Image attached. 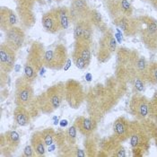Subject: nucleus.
<instances>
[{
    "label": "nucleus",
    "instance_id": "obj_8",
    "mask_svg": "<svg viewBox=\"0 0 157 157\" xmlns=\"http://www.w3.org/2000/svg\"><path fill=\"white\" fill-rule=\"evenodd\" d=\"M92 59V43L84 40H75L72 59L75 66L81 70L86 69Z\"/></svg>",
    "mask_w": 157,
    "mask_h": 157
},
{
    "label": "nucleus",
    "instance_id": "obj_19",
    "mask_svg": "<svg viewBox=\"0 0 157 157\" xmlns=\"http://www.w3.org/2000/svg\"><path fill=\"white\" fill-rule=\"evenodd\" d=\"M130 107L132 113L137 119H145L149 114V102L144 96H134Z\"/></svg>",
    "mask_w": 157,
    "mask_h": 157
},
{
    "label": "nucleus",
    "instance_id": "obj_30",
    "mask_svg": "<svg viewBox=\"0 0 157 157\" xmlns=\"http://www.w3.org/2000/svg\"><path fill=\"white\" fill-rule=\"evenodd\" d=\"M144 136H142L141 134H138L136 131H133L130 136V144L132 147H138L143 144Z\"/></svg>",
    "mask_w": 157,
    "mask_h": 157
},
{
    "label": "nucleus",
    "instance_id": "obj_29",
    "mask_svg": "<svg viewBox=\"0 0 157 157\" xmlns=\"http://www.w3.org/2000/svg\"><path fill=\"white\" fill-rule=\"evenodd\" d=\"M85 20H80V21L76 22L75 24H74V39H75V40H82Z\"/></svg>",
    "mask_w": 157,
    "mask_h": 157
},
{
    "label": "nucleus",
    "instance_id": "obj_31",
    "mask_svg": "<svg viewBox=\"0 0 157 157\" xmlns=\"http://www.w3.org/2000/svg\"><path fill=\"white\" fill-rule=\"evenodd\" d=\"M38 0H14L16 4V8L20 7H30L34 8V5Z\"/></svg>",
    "mask_w": 157,
    "mask_h": 157
},
{
    "label": "nucleus",
    "instance_id": "obj_21",
    "mask_svg": "<svg viewBox=\"0 0 157 157\" xmlns=\"http://www.w3.org/2000/svg\"><path fill=\"white\" fill-rule=\"evenodd\" d=\"M31 145L36 153V156H44L46 153V144L40 131H36L31 136Z\"/></svg>",
    "mask_w": 157,
    "mask_h": 157
},
{
    "label": "nucleus",
    "instance_id": "obj_14",
    "mask_svg": "<svg viewBox=\"0 0 157 157\" xmlns=\"http://www.w3.org/2000/svg\"><path fill=\"white\" fill-rule=\"evenodd\" d=\"M6 42L13 48L15 51L19 50L23 47L25 41V33L24 29L19 26H13L5 32Z\"/></svg>",
    "mask_w": 157,
    "mask_h": 157
},
{
    "label": "nucleus",
    "instance_id": "obj_16",
    "mask_svg": "<svg viewBox=\"0 0 157 157\" xmlns=\"http://www.w3.org/2000/svg\"><path fill=\"white\" fill-rule=\"evenodd\" d=\"M41 24H42L43 29L47 33H51V34L58 33L59 31L62 30L56 8L49 9L42 14Z\"/></svg>",
    "mask_w": 157,
    "mask_h": 157
},
{
    "label": "nucleus",
    "instance_id": "obj_3",
    "mask_svg": "<svg viewBox=\"0 0 157 157\" xmlns=\"http://www.w3.org/2000/svg\"><path fill=\"white\" fill-rule=\"evenodd\" d=\"M45 52L44 45L40 41H33L28 50L24 67V76L32 84L35 82L38 73L44 67Z\"/></svg>",
    "mask_w": 157,
    "mask_h": 157
},
{
    "label": "nucleus",
    "instance_id": "obj_10",
    "mask_svg": "<svg viewBox=\"0 0 157 157\" xmlns=\"http://www.w3.org/2000/svg\"><path fill=\"white\" fill-rule=\"evenodd\" d=\"M105 6L112 20L122 16H131L133 13L132 6L128 0H105Z\"/></svg>",
    "mask_w": 157,
    "mask_h": 157
},
{
    "label": "nucleus",
    "instance_id": "obj_35",
    "mask_svg": "<svg viewBox=\"0 0 157 157\" xmlns=\"http://www.w3.org/2000/svg\"><path fill=\"white\" fill-rule=\"evenodd\" d=\"M7 75L8 74L1 72L0 73V85H1V89H3L6 85V82H7Z\"/></svg>",
    "mask_w": 157,
    "mask_h": 157
},
{
    "label": "nucleus",
    "instance_id": "obj_25",
    "mask_svg": "<svg viewBox=\"0 0 157 157\" xmlns=\"http://www.w3.org/2000/svg\"><path fill=\"white\" fill-rule=\"evenodd\" d=\"M88 19L92 23V24L94 25V28H97L99 30L103 28L104 24H103V21H102V16H101V13L96 9H92L91 10Z\"/></svg>",
    "mask_w": 157,
    "mask_h": 157
},
{
    "label": "nucleus",
    "instance_id": "obj_15",
    "mask_svg": "<svg viewBox=\"0 0 157 157\" xmlns=\"http://www.w3.org/2000/svg\"><path fill=\"white\" fill-rule=\"evenodd\" d=\"M113 24L118 26L127 36H133L138 33L140 23L138 18L131 16H122L113 20Z\"/></svg>",
    "mask_w": 157,
    "mask_h": 157
},
{
    "label": "nucleus",
    "instance_id": "obj_12",
    "mask_svg": "<svg viewBox=\"0 0 157 157\" xmlns=\"http://www.w3.org/2000/svg\"><path fill=\"white\" fill-rule=\"evenodd\" d=\"M16 61V51L6 41L0 45V72L9 74L13 70Z\"/></svg>",
    "mask_w": 157,
    "mask_h": 157
},
{
    "label": "nucleus",
    "instance_id": "obj_9",
    "mask_svg": "<svg viewBox=\"0 0 157 157\" xmlns=\"http://www.w3.org/2000/svg\"><path fill=\"white\" fill-rule=\"evenodd\" d=\"M117 49V41L111 30L106 29L102 32V35L99 40V49L97 52V59L100 63H105L109 60L111 55Z\"/></svg>",
    "mask_w": 157,
    "mask_h": 157
},
{
    "label": "nucleus",
    "instance_id": "obj_17",
    "mask_svg": "<svg viewBox=\"0 0 157 157\" xmlns=\"http://www.w3.org/2000/svg\"><path fill=\"white\" fill-rule=\"evenodd\" d=\"M97 121L90 117L87 118L84 116H79L75 120L74 125L76 128L77 131L82 136L88 137L94 135V132L97 129Z\"/></svg>",
    "mask_w": 157,
    "mask_h": 157
},
{
    "label": "nucleus",
    "instance_id": "obj_34",
    "mask_svg": "<svg viewBox=\"0 0 157 157\" xmlns=\"http://www.w3.org/2000/svg\"><path fill=\"white\" fill-rule=\"evenodd\" d=\"M35 155H36V153H35V151L33 150V148L32 145H27V146H25V148L24 149V152H23V156L31 157L35 156Z\"/></svg>",
    "mask_w": 157,
    "mask_h": 157
},
{
    "label": "nucleus",
    "instance_id": "obj_37",
    "mask_svg": "<svg viewBox=\"0 0 157 157\" xmlns=\"http://www.w3.org/2000/svg\"><path fill=\"white\" fill-rule=\"evenodd\" d=\"M55 2H57V3H60V2H62L63 0H54Z\"/></svg>",
    "mask_w": 157,
    "mask_h": 157
},
{
    "label": "nucleus",
    "instance_id": "obj_18",
    "mask_svg": "<svg viewBox=\"0 0 157 157\" xmlns=\"http://www.w3.org/2000/svg\"><path fill=\"white\" fill-rule=\"evenodd\" d=\"M19 22L17 13L6 6L0 8V27L3 32H6L10 28L16 26Z\"/></svg>",
    "mask_w": 157,
    "mask_h": 157
},
{
    "label": "nucleus",
    "instance_id": "obj_5",
    "mask_svg": "<svg viewBox=\"0 0 157 157\" xmlns=\"http://www.w3.org/2000/svg\"><path fill=\"white\" fill-rule=\"evenodd\" d=\"M67 48L65 44L58 43L53 48H48L45 52L44 67L50 70H61L67 61Z\"/></svg>",
    "mask_w": 157,
    "mask_h": 157
},
{
    "label": "nucleus",
    "instance_id": "obj_2",
    "mask_svg": "<svg viewBox=\"0 0 157 157\" xmlns=\"http://www.w3.org/2000/svg\"><path fill=\"white\" fill-rule=\"evenodd\" d=\"M85 103L87 113L95 121H101V117L109 109V94L101 85H96L86 93Z\"/></svg>",
    "mask_w": 157,
    "mask_h": 157
},
{
    "label": "nucleus",
    "instance_id": "obj_27",
    "mask_svg": "<svg viewBox=\"0 0 157 157\" xmlns=\"http://www.w3.org/2000/svg\"><path fill=\"white\" fill-rule=\"evenodd\" d=\"M94 25L89 21V19H86L84 25V32L82 40H84L87 42L92 43L93 42V36H94Z\"/></svg>",
    "mask_w": 157,
    "mask_h": 157
},
{
    "label": "nucleus",
    "instance_id": "obj_28",
    "mask_svg": "<svg viewBox=\"0 0 157 157\" xmlns=\"http://www.w3.org/2000/svg\"><path fill=\"white\" fill-rule=\"evenodd\" d=\"M145 78L150 84L157 85V64H151L147 67Z\"/></svg>",
    "mask_w": 157,
    "mask_h": 157
},
{
    "label": "nucleus",
    "instance_id": "obj_24",
    "mask_svg": "<svg viewBox=\"0 0 157 157\" xmlns=\"http://www.w3.org/2000/svg\"><path fill=\"white\" fill-rule=\"evenodd\" d=\"M85 148L86 156H96L97 145L96 141L94 140V135L88 137H85Z\"/></svg>",
    "mask_w": 157,
    "mask_h": 157
},
{
    "label": "nucleus",
    "instance_id": "obj_32",
    "mask_svg": "<svg viewBox=\"0 0 157 157\" xmlns=\"http://www.w3.org/2000/svg\"><path fill=\"white\" fill-rule=\"evenodd\" d=\"M133 83L135 88L136 89L137 92H143L144 89H145V85H144V82H143V79L141 77H135L133 79Z\"/></svg>",
    "mask_w": 157,
    "mask_h": 157
},
{
    "label": "nucleus",
    "instance_id": "obj_26",
    "mask_svg": "<svg viewBox=\"0 0 157 157\" xmlns=\"http://www.w3.org/2000/svg\"><path fill=\"white\" fill-rule=\"evenodd\" d=\"M40 133H41V136L44 139L46 145L50 146L56 141L57 132L55 131V129L53 128H47L43 129L42 131H40Z\"/></svg>",
    "mask_w": 157,
    "mask_h": 157
},
{
    "label": "nucleus",
    "instance_id": "obj_11",
    "mask_svg": "<svg viewBox=\"0 0 157 157\" xmlns=\"http://www.w3.org/2000/svg\"><path fill=\"white\" fill-rule=\"evenodd\" d=\"M21 138L19 134L14 130H9L1 135L0 150L2 155H11L20 146Z\"/></svg>",
    "mask_w": 157,
    "mask_h": 157
},
{
    "label": "nucleus",
    "instance_id": "obj_6",
    "mask_svg": "<svg viewBox=\"0 0 157 157\" xmlns=\"http://www.w3.org/2000/svg\"><path fill=\"white\" fill-rule=\"evenodd\" d=\"M86 93L83 85L75 80L68 79L65 82V101L70 108L78 109L85 101Z\"/></svg>",
    "mask_w": 157,
    "mask_h": 157
},
{
    "label": "nucleus",
    "instance_id": "obj_13",
    "mask_svg": "<svg viewBox=\"0 0 157 157\" xmlns=\"http://www.w3.org/2000/svg\"><path fill=\"white\" fill-rule=\"evenodd\" d=\"M91 10L86 0H72L69 6L72 24H75L80 20L88 19Z\"/></svg>",
    "mask_w": 157,
    "mask_h": 157
},
{
    "label": "nucleus",
    "instance_id": "obj_20",
    "mask_svg": "<svg viewBox=\"0 0 157 157\" xmlns=\"http://www.w3.org/2000/svg\"><path fill=\"white\" fill-rule=\"evenodd\" d=\"M32 113L28 108L23 106H15L13 109V120L20 127L28 126L32 121Z\"/></svg>",
    "mask_w": 157,
    "mask_h": 157
},
{
    "label": "nucleus",
    "instance_id": "obj_7",
    "mask_svg": "<svg viewBox=\"0 0 157 157\" xmlns=\"http://www.w3.org/2000/svg\"><path fill=\"white\" fill-rule=\"evenodd\" d=\"M140 27L138 33L145 45L152 50L157 48V21L149 16H141L138 18Z\"/></svg>",
    "mask_w": 157,
    "mask_h": 157
},
{
    "label": "nucleus",
    "instance_id": "obj_23",
    "mask_svg": "<svg viewBox=\"0 0 157 157\" xmlns=\"http://www.w3.org/2000/svg\"><path fill=\"white\" fill-rule=\"evenodd\" d=\"M128 126L127 121L123 118H120L114 122L113 124V131L116 136L120 139H125L128 135Z\"/></svg>",
    "mask_w": 157,
    "mask_h": 157
},
{
    "label": "nucleus",
    "instance_id": "obj_1",
    "mask_svg": "<svg viewBox=\"0 0 157 157\" xmlns=\"http://www.w3.org/2000/svg\"><path fill=\"white\" fill-rule=\"evenodd\" d=\"M65 100V83L59 82L48 87L34 98V101L30 108L38 113L49 115L61 106Z\"/></svg>",
    "mask_w": 157,
    "mask_h": 157
},
{
    "label": "nucleus",
    "instance_id": "obj_33",
    "mask_svg": "<svg viewBox=\"0 0 157 157\" xmlns=\"http://www.w3.org/2000/svg\"><path fill=\"white\" fill-rule=\"evenodd\" d=\"M149 107H150L149 112H152V114L154 116L157 117V93L155 95V97H154L152 102L149 103Z\"/></svg>",
    "mask_w": 157,
    "mask_h": 157
},
{
    "label": "nucleus",
    "instance_id": "obj_22",
    "mask_svg": "<svg viewBox=\"0 0 157 157\" xmlns=\"http://www.w3.org/2000/svg\"><path fill=\"white\" fill-rule=\"evenodd\" d=\"M56 11L59 16V20L61 25V29L62 30H67L69 28L70 24H72L71 21V15H70V11H69V7L62 6H58L55 7Z\"/></svg>",
    "mask_w": 157,
    "mask_h": 157
},
{
    "label": "nucleus",
    "instance_id": "obj_36",
    "mask_svg": "<svg viewBox=\"0 0 157 157\" xmlns=\"http://www.w3.org/2000/svg\"><path fill=\"white\" fill-rule=\"evenodd\" d=\"M149 2H151V4H152V6L157 9V0H149Z\"/></svg>",
    "mask_w": 157,
    "mask_h": 157
},
{
    "label": "nucleus",
    "instance_id": "obj_4",
    "mask_svg": "<svg viewBox=\"0 0 157 157\" xmlns=\"http://www.w3.org/2000/svg\"><path fill=\"white\" fill-rule=\"evenodd\" d=\"M34 90L33 84L27 81L24 76L16 79L14 84V103L15 106H23L30 109L34 101Z\"/></svg>",
    "mask_w": 157,
    "mask_h": 157
}]
</instances>
